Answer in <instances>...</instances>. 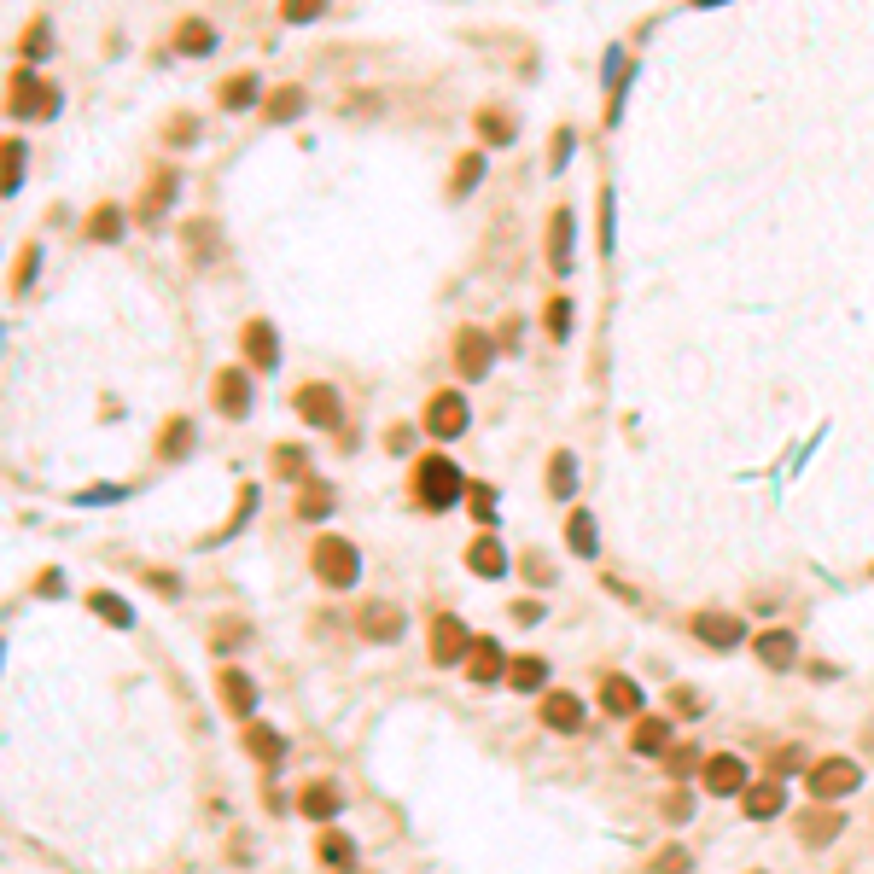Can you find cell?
I'll list each match as a JSON object with an SVG mask.
<instances>
[{"label": "cell", "instance_id": "cell-1", "mask_svg": "<svg viewBox=\"0 0 874 874\" xmlns=\"http://www.w3.org/2000/svg\"><path fill=\"white\" fill-rule=\"evenodd\" d=\"M467 472L455 467L449 455H420L414 461V507L426 513H449L455 502H467Z\"/></svg>", "mask_w": 874, "mask_h": 874}, {"label": "cell", "instance_id": "cell-2", "mask_svg": "<svg viewBox=\"0 0 874 874\" xmlns=\"http://www.w3.org/2000/svg\"><path fill=\"white\" fill-rule=\"evenodd\" d=\"M309 572H315V583H327V589H350L356 577H362V548L350 537H315L309 542Z\"/></svg>", "mask_w": 874, "mask_h": 874}, {"label": "cell", "instance_id": "cell-3", "mask_svg": "<svg viewBox=\"0 0 874 874\" xmlns=\"http://www.w3.org/2000/svg\"><path fill=\"white\" fill-rule=\"evenodd\" d=\"M805 787H810V799H822V805H834V799H845V793H857L863 787V764L857 758H816L805 770Z\"/></svg>", "mask_w": 874, "mask_h": 874}, {"label": "cell", "instance_id": "cell-4", "mask_svg": "<svg viewBox=\"0 0 874 874\" xmlns=\"http://www.w3.org/2000/svg\"><path fill=\"white\" fill-rule=\"evenodd\" d=\"M292 408H298L303 426H321V432H338V426H344V397H338V385H327V379L298 385V391H292Z\"/></svg>", "mask_w": 874, "mask_h": 874}, {"label": "cell", "instance_id": "cell-5", "mask_svg": "<svg viewBox=\"0 0 874 874\" xmlns=\"http://www.w3.org/2000/svg\"><path fill=\"white\" fill-rule=\"evenodd\" d=\"M59 100H65V94L47 88V82H35L24 65L12 70V82H6V111H12V117H41V123H47V117H59Z\"/></svg>", "mask_w": 874, "mask_h": 874}, {"label": "cell", "instance_id": "cell-6", "mask_svg": "<svg viewBox=\"0 0 874 874\" xmlns=\"http://www.w3.org/2000/svg\"><path fill=\"white\" fill-rule=\"evenodd\" d=\"M449 356H455V373H461V379H490V362H496V338L484 333V327H455V344H449Z\"/></svg>", "mask_w": 874, "mask_h": 874}, {"label": "cell", "instance_id": "cell-7", "mask_svg": "<svg viewBox=\"0 0 874 874\" xmlns=\"http://www.w3.org/2000/svg\"><path fill=\"white\" fill-rule=\"evenodd\" d=\"M472 426V408H467V397L461 391H432L426 397V420H420V432H432V437H461Z\"/></svg>", "mask_w": 874, "mask_h": 874}, {"label": "cell", "instance_id": "cell-8", "mask_svg": "<svg viewBox=\"0 0 874 874\" xmlns=\"http://www.w3.org/2000/svg\"><path fill=\"white\" fill-rule=\"evenodd\" d=\"M472 641H478V636H472L455 612H437V618H432V665H437V671H443V665H467Z\"/></svg>", "mask_w": 874, "mask_h": 874}, {"label": "cell", "instance_id": "cell-9", "mask_svg": "<svg viewBox=\"0 0 874 874\" xmlns=\"http://www.w3.org/2000/svg\"><path fill=\"white\" fill-rule=\"evenodd\" d=\"M210 403H216L222 420H245V414H251V373H245V368H222L216 379H210Z\"/></svg>", "mask_w": 874, "mask_h": 874}, {"label": "cell", "instance_id": "cell-10", "mask_svg": "<svg viewBox=\"0 0 874 874\" xmlns=\"http://www.w3.org/2000/svg\"><path fill=\"white\" fill-rule=\"evenodd\" d=\"M688 630L706 641V647L729 653V647H740V641H746V618H740V612H694V624H688Z\"/></svg>", "mask_w": 874, "mask_h": 874}, {"label": "cell", "instance_id": "cell-11", "mask_svg": "<svg viewBox=\"0 0 874 874\" xmlns=\"http://www.w3.org/2000/svg\"><path fill=\"white\" fill-rule=\"evenodd\" d=\"M239 350H245V362H251L257 373H274V368H280V338H274V327L263 321V315L239 327Z\"/></svg>", "mask_w": 874, "mask_h": 874}, {"label": "cell", "instance_id": "cell-12", "mask_svg": "<svg viewBox=\"0 0 874 874\" xmlns=\"http://www.w3.org/2000/svg\"><path fill=\"white\" fill-rule=\"evenodd\" d=\"M700 781H706V793H717V799H735V793H746V764H740L735 752H711L706 764H700Z\"/></svg>", "mask_w": 874, "mask_h": 874}, {"label": "cell", "instance_id": "cell-13", "mask_svg": "<svg viewBox=\"0 0 874 874\" xmlns=\"http://www.w3.org/2000/svg\"><path fill=\"white\" fill-rule=\"evenodd\" d=\"M356 630H362L368 641H403L408 618H403V606H391V601H368L362 612H356Z\"/></svg>", "mask_w": 874, "mask_h": 874}, {"label": "cell", "instance_id": "cell-14", "mask_svg": "<svg viewBox=\"0 0 874 874\" xmlns=\"http://www.w3.org/2000/svg\"><path fill=\"white\" fill-rule=\"evenodd\" d=\"M169 53H181V59H204V53H216V24L199 18V12H187L175 35H169Z\"/></svg>", "mask_w": 874, "mask_h": 874}, {"label": "cell", "instance_id": "cell-15", "mask_svg": "<svg viewBox=\"0 0 874 874\" xmlns=\"http://www.w3.org/2000/svg\"><path fill=\"white\" fill-rule=\"evenodd\" d=\"M572 239H577V216L560 204V210L548 216V269H554V274H572V263H577Z\"/></svg>", "mask_w": 874, "mask_h": 874}, {"label": "cell", "instance_id": "cell-16", "mask_svg": "<svg viewBox=\"0 0 874 874\" xmlns=\"http://www.w3.org/2000/svg\"><path fill=\"white\" fill-rule=\"evenodd\" d=\"M507 665H513V659H507V653H502V641H496V636H478V641H472L467 676H472V682H478V688H490V682H502V676H507Z\"/></svg>", "mask_w": 874, "mask_h": 874}, {"label": "cell", "instance_id": "cell-17", "mask_svg": "<svg viewBox=\"0 0 874 874\" xmlns=\"http://www.w3.org/2000/svg\"><path fill=\"white\" fill-rule=\"evenodd\" d=\"M216 694H222V706L234 711V717H251L257 711V682L239 671V665H222L216 671Z\"/></svg>", "mask_w": 874, "mask_h": 874}, {"label": "cell", "instance_id": "cell-18", "mask_svg": "<svg viewBox=\"0 0 874 874\" xmlns=\"http://www.w3.org/2000/svg\"><path fill=\"white\" fill-rule=\"evenodd\" d=\"M123 228H129L123 204L105 199V204H94V210H88V222H82V239H88V245H117V239H123Z\"/></svg>", "mask_w": 874, "mask_h": 874}, {"label": "cell", "instance_id": "cell-19", "mask_svg": "<svg viewBox=\"0 0 874 874\" xmlns=\"http://www.w3.org/2000/svg\"><path fill=\"white\" fill-rule=\"evenodd\" d=\"M542 723H548L554 735H577V729H583V700H577V694H566V688L542 694Z\"/></svg>", "mask_w": 874, "mask_h": 874}, {"label": "cell", "instance_id": "cell-20", "mask_svg": "<svg viewBox=\"0 0 874 874\" xmlns=\"http://www.w3.org/2000/svg\"><path fill=\"white\" fill-rule=\"evenodd\" d=\"M333 507H338V490L327 484V478H321V472H315L309 484H298V507H292V513H298L303 525H315V519H333Z\"/></svg>", "mask_w": 874, "mask_h": 874}, {"label": "cell", "instance_id": "cell-21", "mask_svg": "<svg viewBox=\"0 0 874 874\" xmlns=\"http://www.w3.org/2000/svg\"><path fill=\"white\" fill-rule=\"evenodd\" d=\"M298 810L309 822H333L338 810H344V793H338L333 781H303L298 787Z\"/></svg>", "mask_w": 874, "mask_h": 874}, {"label": "cell", "instance_id": "cell-22", "mask_svg": "<svg viewBox=\"0 0 874 874\" xmlns=\"http://www.w3.org/2000/svg\"><path fill=\"white\" fill-rule=\"evenodd\" d=\"M467 566L478 577H490V583H496V577H507V548L496 542V531H478V537L467 542Z\"/></svg>", "mask_w": 874, "mask_h": 874}, {"label": "cell", "instance_id": "cell-23", "mask_svg": "<svg viewBox=\"0 0 874 874\" xmlns=\"http://www.w3.org/2000/svg\"><path fill=\"white\" fill-rule=\"evenodd\" d=\"M845 834V816L834 805H810L805 816H799V840L805 845H834Z\"/></svg>", "mask_w": 874, "mask_h": 874}, {"label": "cell", "instance_id": "cell-24", "mask_svg": "<svg viewBox=\"0 0 874 874\" xmlns=\"http://www.w3.org/2000/svg\"><path fill=\"white\" fill-rule=\"evenodd\" d=\"M257 100H269L263 82H257V70H234V76L216 88V105H222V111H251Z\"/></svg>", "mask_w": 874, "mask_h": 874}, {"label": "cell", "instance_id": "cell-25", "mask_svg": "<svg viewBox=\"0 0 874 874\" xmlns=\"http://www.w3.org/2000/svg\"><path fill=\"white\" fill-rule=\"evenodd\" d=\"M752 653H758L770 671H793V665H799V636H793V630H764V636L752 641Z\"/></svg>", "mask_w": 874, "mask_h": 874}, {"label": "cell", "instance_id": "cell-26", "mask_svg": "<svg viewBox=\"0 0 874 874\" xmlns=\"http://www.w3.org/2000/svg\"><path fill=\"white\" fill-rule=\"evenodd\" d=\"M601 711H612V717H641V682L612 671L601 682Z\"/></svg>", "mask_w": 874, "mask_h": 874}, {"label": "cell", "instance_id": "cell-27", "mask_svg": "<svg viewBox=\"0 0 874 874\" xmlns=\"http://www.w3.org/2000/svg\"><path fill=\"white\" fill-rule=\"evenodd\" d=\"M193 443H199V426H193L187 414H169L164 432H158V455H164V461H187Z\"/></svg>", "mask_w": 874, "mask_h": 874}, {"label": "cell", "instance_id": "cell-28", "mask_svg": "<svg viewBox=\"0 0 874 874\" xmlns=\"http://www.w3.org/2000/svg\"><path fill=\"white\" fill-rule=\"evenodd\" d=\"M269 467L286 478V484H309L315 478V455L303 449V443H274V455H269Z\"/></svg>", "mask_w": 874, "mask_h": 874}, {"label": "cell", "instance_id": "cell-29", "mask_svg": "<svg viewBox=\"0 0 874 874\" xmlns=\"http://www.w3.org/2000/svg\"><path fill=\"white\" fill-rule=\"evenodd\" d=\"M781 805H787V787H781L775 775H770V781H758V787H746V793H740V810H746L752 822H764V816H781Z\"/></svg>", "mask_w": 874, "mask_h": 874}, {"label": "cell", "instance_id": "cell-30", "mask_svg": "<svg viewBox=\"0 0 874 874\" xmlns=\"http://www.w3.org/2000/svg\"><path fill=\"white\" fill-rule=\"evenodd\" d=\"M175 193H181V175H175V169H158V175L146 181V199H140V216H146V222H158V216H164L169 204H175Z\"/></svg>", "mask_w": 874, "mask_h": 874}, {"label": "cell", "instance_id": "cell-31", "mask_svg": "<svg viewBox=\"0 0 874 874\" xmlns=\"http://www.w3.org/2000/svg\"><path fill=\"white\" fill-rule=\"evenodd\" d=\"M630 752H641V758H665V752H671V723H665V717H636Z\"/></svg>", "mask_w": 874, "mask_h": 874}, {"label": "cell", "instance_id": "cell-32", "mask_svg": "<svg viewBox=\"0 0 874 874\" xmlns=\"http://www.w3.org/2000/svg\"><path fill=\"white\" fill-rule=\"evenodd\" d=\"M566 548L583 554V560L601 554V531H595V513H589V507H572V519H566Z\"/></svg>", "mask_w": 874, "mask_h": 874}, {"label": "cell", "instance_id": "cell-33", "mask_svg": "<svg viewBox=\"0 0 874 874\" xmlns=\"http://www.w3.org/2000/svg\"><path fill=\"white\" fill-rule=\"evenodd\" d=\"M245 752H251L263 770H274V764L286 758V735H280V729H269V723H251V729H245Z\"/></svg>", "mask_w": 874, "mask_h": 874}, {"label": "cell", "instance_id": "cell-34", "mask_svg": "<svg viewBox=\"0 0 874 874\" xmlns=\"http://www.w3.org/2000/svg\"><path fill=\"white\" fill-rule=\"evenodd\" d=\"M478 181H484V152H461V158H455V169H449V187H443V193H449V204L472 199V187H478Z\"/></svg>", "mask_w": 874, "mask_h": 874}, {"label": "cell", "instance_id": "cell-35", "mask_svg": "<svg viewBox=\"0 0 874 874\" xmlns=\"http://www.w3.org/2000/svg\"><path fill=\"white\" fill-rule=\"evenodd\" d=\"M472 129H478V140H484V146H513V135H519L513 111H496V105H484V111L472 117Z\"/></svg>", "mask_w": 874, "mask_h": 874}, {"label": "cell", "instance_id": "cell-36", "mask_svg": "<svg viewBox=\"0 0 874 874\" xmlns=\"http://www.w3.org/2000/svg\"><path fill=\"white\" fill-rule=\"evenodd\" d=\"M548 496L554 502H572L577 496V455L572 449H554L548 455Z\"/></svg>", "mask_w": 874, "mask_h": 874}, {"label": "cell", "instance_id": "cell-37", "mask_svg": "<svg viewBox=\"0 0 874 874\" xmlns=\"http://www.w3.org/2000/svg\"><path fill=\"white\" fill-rule=\"evenodd\" d=\"M303 105H309V94H303L298 82H286V88H274L269 100H263V117H269V123H298Z\"/></svg>", "mask_w": 874, "mask_h": 874}, {"label": "cell", "instance_id": "cell-38", "mask_svg": "<svg viewBox=\"0 0 874 874\" xmlns=\"http://www.w3.org/2000/svg\"><path fill=\"white\" fill-rule=\"evenodd\" d=\"M507 682H513L519 694H537L542 682H548V659H542V653H513V665H507Z\"/></svg>", "mask_w": 874, "mask_h": 874}, {"label": "cell", "instance_id": "cell-39", "mask_svg": "<svg viewBox=\"0 0 874 874\" xmlns=\"http://www.w3.org/2000/svg\"><path fill=\"white\" fill-rule=\"evenodd\" d=\"M315 857H321L327 869H356V840H350L344 828H327V834L315 840Z\"/></svg>", "mask_w": 874, "mask_h": 874}, {"label": "cell", "instance_id": "cell-40", "mask_svg": "<svg viewBox=\"0 0 874 874\" xmlns=\"http://www.w3.org/2000/svg\"><path fill=\"white\" fill-rule=\"evenodd\" d=\"M216 234H222V228H216L210 216H193V222L181 228V239H187V257H193V263H210V257H216Z\"/></svg>", "mask_w": 874, "mask_h": 874}, {"label": "cell", "instance_id": "cell-41", "mask_svg": "<svg viewBox=\"0 0 874 874\" xmlns=\"http://www.w3.org/2000/svg\"><path fill=\"white\" fill-rule=\"evenodd\" d=\"M88 606H94V618L117 624V630H129V624H135V606L123 601V595H111V589H94V595H88Z\"/></svg>", "mask_w": 874, "mask_h": 874}, {"label": "cell", "instance_id": "cell-42", "mask_svg": "<svg viewBox=\"0 0 874 874\" xmlns=\"http://www.w3.org/2000/svg\"><path fill=\"white\" fill-rule=\"evenodd\" d=\"M251 513H257V484H239V496H234V519H228V525H222L216 537H204V548H210V542H228V537H239Z\"/></svg>", "mask_w": 874, "mask_h": 874}, {"label": "cell", "instance_id": "cell-43", "mask_svg": "<svg viewBox=\"0 0 874 874\" xmlns=\"http://www.w3.org/2000/svg\"><path fill=\"white\" fill-rule=\"evenodd\" d=\"M542 333L554 338V344H560V338H572V298H566V292L542 303Z\"/></svg>", "mask_w": 874, "mask_h": 874}, {"label": "cell", "instance_id": "cell-44", "mask_svg": "<svg viewBox=\"0 0 874 874\" xmlns=\"http://www.w3.org/2000/svg\"><path fill=\"white\" fill-rule=\"evenodd\" d=\"M47 47H53V24H47V18H35L30 30H24V41H18L24 65H35V59H47Z\"/></svg>", "mask_w": 874, "mask_h": 874}, {"label": "cell", "instance_id": "cell-45", "mask_svg": "<svg viewBox=\"0 0 874 874\" xmlns=\"http://www.w3.org/2000/svg\"><path fill=\"white\" fill-rule=\"evenodd\" d=\"M467 507H472V519H478L484 531L496 525V490H490V484H472V490H467Z\"/></svg>", "mask_w": 874, "mask_h": 874}, {"label": "cell", "instance_id": "cell-46", "mask_svg": "<svg viewBox=\"0 0 874 874\" xmlns=\"http://www.w3.org/2000/svg\"><path fill=\"white\" fill-rule=\"evenodd\" d=\"M35 269H41V251H35V245H24V251H18V263H12V292H30Z\"/></svg>", "mask_w": 874, "mask_h": 874}, {"label": "cell", "instance_id": "cell-47", "mask_svg": "<svg viewBox=\"0 0 874 874\" xmlns=\"http://www.w3.org/2000/svg\"><path fill=\"white\" fill-rule=\"evenodd\" d=\"M6 193H18L24 187V140H6V181H0Z\"/></svg>", "mask_w": 874, "mask_h": 874}, {"label": "cell", "instance_id": "cell-48", "mask_svg": "<svg viewBox=\"0 0 874 874\" xmlns=\"http://www.w3.org/2000/svg\"><path fill=\"white\" fill-rule=\"evenodd\" d=\"M321 12H327V0H286V6H280L286 24H315Z\"/></svg>", "mask_w": 874, "mask_h": 874}, {"label": "cell", "instance_id": "cell-49", "mask_svg": "<svg viewBox=\"0 0 874 874\" xmlns=\"http://www.w3.org/2000/svg\"><path fill=\"white\" fill-rule=\"evenodd\" d=\"M164 140H169V146H193V140H199V117H187V111H181V117H169Z\"/></svg>", "mask_w": 874, "mask_h": 874}, {"label": "cell", "instance_id": "cell-50", "mask_svg": "<svg viewBox=\"0 0 874 874\" xmlns=\"http://www.w3.org/2000/svg\"><path fill=\"white\" fill-rule=\"evenodd\" d=\"M519 572L531 577V583H542V589H548V583H554V566H548V554H542V548H531V554H525V560H519Z\"/></svg>", "mask_w": 874, "mask_h": 874}, {"label": "cell", "instance_id": "cell-51", "mask_svg": "<svg viewBox=\"0 0 874 874\" xmlns=\"http://www.w3.org/2000/svg\"><path fill=\"white\" fill-rule=\"evenodd\" d=\"M572 146H577L572 129H554V152H548V169H566V164H572Z\"/></svg>", "mask_w": 874, "mask_h": 874}, {"label": "cell", "instance_id": "cell-52", "mask_svg": "<svg viewBox=\"0 0 874 874\" xmlns=\"http://www.w3.org/2000/svg\"><path fill=\"white\" fill-rule=\"evenodd\" d=\"M612 245H618V228H612V187H601V251L612 257Z\"/></svg>", "mask_w": 874, "mask_h": 874}, {"label": "cell", "instance_id": "cell-53", "mask_svg": "<svg viewBox=\"0 0 874 874\" xmlns=\"http://www.w3.org/2000/svg\"><path fill=\"white\" fill-rule=\"evenodd\" d=\"M665 764H671V775H688L694 764H700V752H694V746H671V752H665Z\"/></svg>", "mask_w": 874, "mask_h": 874}, {"label": "cell", "instance_id": "cell-54", "mask_svg": "<svg viewBox=\"0 0 874 874\" xmlns=\"http://www.w3.org/2000/svg\"><path fill=\"white\" fill-rule=\"evenodd\" d=\"M671 706L682 711V717H700V711H706V700H700L694 688H671Z\"/></svg>", "mask_w": 874, "mask_h": 874}, {"label": "cell", "instance_id": "cell-55", "mask_svg": "<svg viewBox=\"0 0 874 874\" xmlns=\"http://www.w3.org/2000/svg\"><path fill=\"white\" fill-rule=\"evenodd\" d=\"M688 816H694V799H688V793L676 787L671 799H665V822H688Z\"/></svg>", "mask_w": 874, "mask_h": 874}, {"label": "cell", "instance_id": "cell-56", "mask_svg": "<svg viewBox=\"0 0 874 874\" xmlns=\"http://www.w3.org/2000/svg\"><path fill=\"white\" fill-rule=\"evenodd\" d=\"M507 612H513V624H542V612H548V606H542V601H513Z\"/></svg>", "mask_w": 874, "mask_h": 874}, {"label": "cell", "instance_id": "cell-57", "mask_svg": "<svg viewBox=\"0 0 874 874\" xmlns=\"http://www.w3.org/2000/svg\"><path fill=\"white\" fill-rule=\"evenodd\" d=\"M653 874H688V851L676 845V851H665L659 863H653Z\"/></svg>", "mask_w": 874, "mask_h": 874}, {"label": "cell", "instance_id": "cell-58", "mask_svg": "<svg viewBox=\"0 0 874 874\" xmlns=\"http://www.w3.org/2000/svg\"><path fill=\"white\" fill-rule=\"evenodd\" d=\"M606 76H612V82L624 76V53H612V59H606ZM606 123H618V88H612V105H606Z\"/></svg>", "mask_w": 874, "mask_h": 874}, {"label": "cell", "instance_id": "cell-59", "mask_svg": "<svg viewBox=\"0 0 874 874\" xmlns=\"http://www.w3.org/2000/svg\"><path fill=\"white\" fill-rule=\"evenodd\" d=\"M408 443H414V426H403V420H397V426L385 432V449H391V455H403Z\"/></svg>", "mask_w": 874, "mask_h": 874}, {"label": "cell", "instance_id": "cell-60", "mask_svg": "<svg viewBox=\"0 0 874 874\" xmlns=\"http://www.w3.org/2000/svg\"><path fill=\"white\" fill-rule=\"evenodd\" d=\"M146 583H152L158 595H181V577L175 572H146Z\"/></svg>", "mask_w": 874, "mask_h": 874}, {"label": "cell", "instance_id": "cell-61", "mask_svg": "<svg viewBox=\"0 0 874 874\" xmlns=\"http://www.w3.org/2000/svg\"><path fill=\"white\" fill-rule=\"evenodd\" d=\"M793 770H799V746H781V752H775V781L793 775Z\"/></svg>", "mask_w": 874, "mask_h": 874}, {"label": "cell", "instance_id": "cell-62", "mask_svg": "<svg viewBox=\"0 0 874 874\" xmlns=\"http://www.w3.org/2000/svg\"><path fill=\"white\" fill-rule=\"evenodd\" d=\"M245 636H251V630H245V618H228V624H222V636H216V641H222V647H234V641H245Z\"/></svg>", "mask_w": 874, "mask_h": 874}, {"label": "cell", "instance_id": "cell-63", "mask_svg": "<svg viewBox=\"0 0 874 874\" xmlns=\"http://www.w3.org/2000/svg\"><path fill=\"white\" fill-rule=\"evenodd\" d=\"M59 589H65V577H59V572H41V577H35V595H59Z\"/></svg>", "mask_w": 874, "mask_h": 874}, {"label": "cell", "instance_id": "cell-64", "mask_svg": "<svg viewBox=\"0 0 874 874\" xmlns=\"http://www.w3.org/2000/svg\"><path fill=\"white\" fill-rule=\"evenodd\" d=\"M502 350H519V315H507V321H502Z\"/></svg>", "mask_w": 874, "mask_h": 874}]
</instances>
